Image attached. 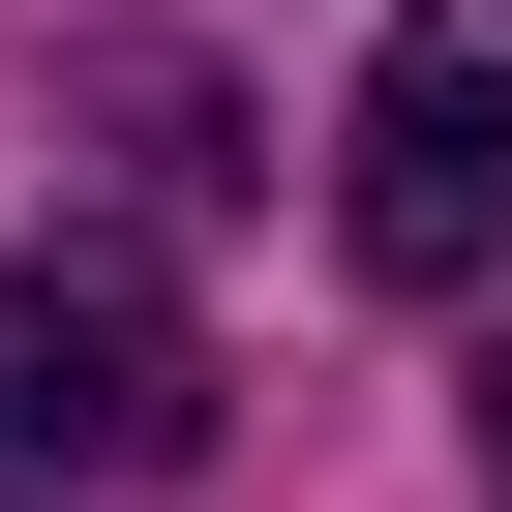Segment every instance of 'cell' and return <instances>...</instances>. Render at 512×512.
<instances>
[{"mask_svg":"<svg viewBox=\"0 0 512 512\" xmlns=\"http://www.w3.org/2000/svg\"><path fill=\"white\" fill-rule=\"evenodd\" d=\"M482 482H512V362H482Z\"/></svg>","mask_w":512,"mask_h":512,"instance_id":"obj_4","label":"cell"},{"mask_svg":"<svg viewBox=\"0 0 512 512\" xmlns=\"http://www.w3.org/2000/svg\"><path fill=\"white\" fill-rule=\"evenodd\" d=\"M181 452H211V362H181L121 272L0 241V512H121V482H181Z\"/></svg>","mask_w":512,"mask_h":512,"instance_id":"obj_2","label":"cell"},{"mask_svg":"<svg viewBox=\"0 0 512 512\" xmlns=\"http://www.w3.org/2000/svg\"><path fill=\"white\" fill-rule=\"evenodd\" d=\"M91 151H121V211H151V241H211L241 181H272V151H241V91H211V61H151V31L91 61Z\"/></svg>","mask_w":512,"mask_h":512,"instance_id":"obj_3","label":"cell"},{"mask_svg":"<svg viewBox=\"0 0 512 512\" xmlns=\"http://www.w3.org/2000/svg\"><path fill=\"white\" fill-rule=\"evenodd\" d=\"M332 241L392 302H482L512 272V0H392V91L332 121Z\"/></svg>","mask_w":512,"mask_h":512,"instance_id":"obj_1","label":"cell"}]
</instances>
